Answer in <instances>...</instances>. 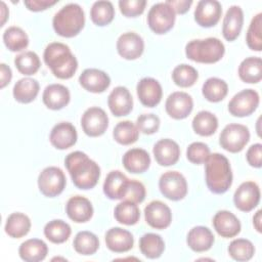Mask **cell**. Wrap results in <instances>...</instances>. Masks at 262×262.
I'll list each match as a JSON object with an SVG mask.
<instances>
[{
	"mask_svg": "<svg viewBox=\"0 0 262 262\" xmlns=\"http://www.w3.org/2000/svg\"><path fill=\"white\" fill-rule=\"evenodd\" d=\"M81 126L85 134L90 137H97L106 131L108 127V117L102 108L91 106L82 115Z\"/></svg>",
	"mask_w": 262,
	"mask_h": 262,
	"instance_id": "cell-11",
	"label": "cell"
},
{
	"mask_svg": "<svg viewBox=\"0 0 262 262\" xmlns=\"http://www.w3.org/2000/svg\"><path fill=\"white\" fill-rule=\"evenodd\" d=\"M14 64L20 74L31 76L37 73L41 66V61L38 54L34 51H25L15 56Z\"/></svg>",
	"mask_w": 262,
	"mask_h": 262,
	"instance_id": "cell-43",
	"label": "cell"
},
{
	"mask_svg": "<svg viewBox=\"0 0 262 262\" xmlns=\"http://www.w3.org/2000/svg\"><path fill=\"white\" fill-rule=\"evenodd\" d=\"M129 180L121 171H111L103 182L104 194L111 200H123Z\"/></svg>",
	"mask_w": 262,
	"mask_h": 262,
	"instance_id": "cell-28",
	"label": "cell"
},
{
	"mask_svg": "<svg viewBox=\"0 0 262 262\" xmlns=\"http://www.w3.org/2000/svg\"><path fill=\"white\" fill-rule=\"evenodd\" d=\"M260 97L254 89H244L237 92L228 102V111L234 117H247L253 114L259 105Z\"/></svg>",
	"mask_w": 262,
	"mask_h": 262,
	"instance_id": "cell-10",
	"label": "cell"
},
{
	"mask_svg": "<svg viewBox=\"0 0 262 262\" xmlns=\"http://www.w3.org/2000/svg\"><path fill=\"white\" fill-rule=\"evenodd\" d=\"M115 16L114 5L111 1H96L90 9L91 20L99 27H103L112 23Z\"/></svg>",
	"mask_w": 262,
	"mask_h": 262,
	"instance_id": "cell-41",
	"label": "cell"
},
{
	"mask_svg": "<svg viewBox=\"0 0 262 262\" xmlns=\"http://www.w3.org/2000/svg\"><path fill=\"white\" fill-rule=\"evenodd\" d=\"M107 105L114 116H127L133 107V98L130 91L124 86H117L107 97Z\"/></svg>",
	"mask_w": 262,
	"mask_h": 262,
	"instance_id": "cell-18",
	"label": "cell"
},
{
	"mask_svg": "<svg viewBox=\"0 0 262 262\" xmlns=\"http://www.w3.org/2000/svg\"><path fill=\"white\" fill-rule=\"evenodd\" d=\"M5 232L13 238H20L28 234L31 229V220L30 218L19 212L12 213L8 216L5 223Z\"/></svg>",
	"mask_w": 262,
	"mask_h": 262,
	"instance_id": "cell-33",
	"label": "cell"
},
{
	"mask_svg": "<svg viewBox=\"0 0 262 262\" xmlns=\"http://www.w3.org/2000/svg\"><path fill=\"white\" fill-rule=\"evenodd\" d=\"M64 166L76 187L90 189L97 184L100 168L85 152L80 150L70 152L64 159Z\"/></svg>",
	"mask_w": 262,
	"mask_h": 262,
	"instance_id": "cell-1",
	"label": "cell"
},
{
	"mask_svg": "<svg viewBox=\"0 0 262 262\" xmlns=\"http://www.w3.org/2000/svg\"><path fill=\"white\" fill-rule=\"evenodd\" d=\"M228 253L236 261H249L255 254V247L249 239L235 238L229 244Z\"/></svg>",
	"mask_w": 262,
	"mask_h": 262,
	"instance_id": "cell-45",
	"label": "cell"
},
{
	"mask_svg": "<svg viewBox=\"0 0 262 262\" xmlns=\"http://www.w3.org/2000/svg\"><path fill=\"white\" fill-rule=\"evenodd\" d=\"M238 76L245 83H258L262 79V60L258 56L245 58L238 67Z\"/></svg>",
	"mask_w": 262,
	"mask_h": 262,
	"instance_id": "cell-32",
	"label": "cell"
},
{
	"mask_svg": "<svg viewBox=\"0 0 262 262\" xmlns=\"http://www.w3.org/2000/svg\"><path fill=\"white\" fill-rule=\"evenodd\" d=\"M11 78H12L11 69L5 63H1L0 64V87L4 88L7 84H9V82L11 81Z\"/></svg>",
	"mask_w": 262,
	"mask_h": 262,
	"instance_id": "cell-54",
	"label": "cell"
},
{
	"mask_svg": "<svg viewBox=\"0 0 262 262\" xmlns=\"http://www.w3.org/2000/svg\"><path fill=\"white\" fill-rule=\"evenodd\" d=\"M44 61L58 79H70L78 69V60L70 47L60 42L49 43L44 50Z\"/></svg>",
	"mask_w": 262,
	"mask_h": 262,
	"instance_id": "cell-2",
	"label": "cell"
},
{
	"mask_svg": "<svg viewBox=\"0 0 262 262\" xmlns=\"http://www.w3.org/2000/svg\"><path fill=\"white\" fill-rule=\"evenodd\" d=\"M67 215L71 220L77 223H84L91 219L93 207L91 202L82 195H74L69 199L66 205Z\"/></svg>",
	"mask_w": 262,
	"mask_h": 262,
	"instance_id": "cell-22",
	"label": "cell"
},
{
	"mask_svg": "<svg viewBox=\"0 0 262 262\" xmlns=\"http://www.w3.org/2000/svg\"><path fill=\"white\" fill-rule=\"evenodd\" d=\"M154 157L161 166H171L178 162L180 157V147L172 139L164 138L154 145Z\"/></svg>",
	"mask_w": 262,
	"mask_h": 262,
	"instance_id": "cell-23",
	"label": "cell"
},
{
	"mask_svg": "<svg viewBox=\"0 0 262 262\" xmlns=\"http://www.w3.org/2000/svg\"><path fill=\"white\" fill-rule=\"evenodd\" d=\"M73 246L75 251L81 255H93L99 248V239L93 232L84 230L76 234Z\"/></svg>",
	"mask_w": 262,
	"mask_h": 262,
	"instance_id": "cell-40",
	"label": "cell"
},
{
	"mask_svg": "<svg viewBox=\"0 0 262 262\" xmlns=\"http://www.w3.org/2000/svg\"><path fill=\"white\" fill-rule=\"evenodd\" d=\"M123 165L130 173H143L150 165V157L143 148H131L123 156Z\"/></svg>",
	"mask_w": 262,
	"mask_h": 262,
	"instance_id": "cell-27",
	"label": "cell"
},
{
	"mask_svg": "<svg viewBox=\"0 0 262 262\" xmlns=\"http://www.w3.org/2000/svg\"><path fill=\"white\" fill-rule=\"evenodd\" d=\"M250 140V131L242 124H228L220 133L219 143L222 148L230 152H238L244 149Z\"/></svg>",
	"mask_w": 262,
	"mask_h": 262,
	"instance_id": "cell-7",
	"label": "cell"
},
{
	"mask_svg": "<svg viewBox=\"0 0 262 262\" xmlns=\"http://www.w3.org/2000/svg\"><path fill=\"white\" fill-rule=\"evenodd\" d=\"M39 190L48 198L60 194L66 187V176L58 167L50 166L42 170L38 176Z\"/></svg>",
	"mask_w": 262,
	"mask_h": 262,
	"instance_id": "cell-8",
	"label": "cell"
},
{
	"mask_svg": "<svg viewBox=\"0 0 262 262\" xmlns=\"http://www.w3.org/2000/svg\"><path fill=\"white\" fill-rule=\"evenodd\" d=\"M244 12L237 5L230 6L223 18L222 34L227 41L235 40L243 28Z\"/></svg>",
	"mask_w": 262,
	"mask_h": 262,
	"instance_id": "cell-26",
	"label": "cell"
},
{
	"mask_svg": "<svg viewBox=\"0 0 262 262\" xmlns=\"http://www.w3.org/2000/svg\"><path fill=\"white\" fill-rule=\"evenodd\" d=\"M57 3V0H25L24 4L31 11H41Z\"/></svg>",
	"mask_w": 262,
	"mask_h": 262,
	"instance_id": "cell-52",
	"label": "cell"
},
{
	"mask_svg": "<svg viewBox=\"0 0 262 262\" xmlns=\"http://www.w3.org/2000/svg\"><path fill=\"white\" fill-rule=\"evenodd\" d=\"M81 86L89 92L101 93L106 90L111 84L108 75L98 69H86L79 77Z\"/></svg>",
	"mask_w": 262,
	"mask_h": 262,
	"instance_id": "cell-21",
	"label": "cell"
},
{
	"mask_svg": "<svg viewBox=\"0 0 262 262\" xmlns=\"http://www.w3.org/2000/svg\"><path fill=\"white\" fill-rule=\"evenodd\" d=\"M213 226L216 232L222 237L229 238L237 235L242 225L237 217L226 210L218 211L213 217Z\"/></svg>",
	"mask_w": 262,
	"mask_h": 262,
	"instance_id": "cell-19",
	"label": "cell"
},
{
	"mask_svg": "<svg viewBox=\"0 0 262 262\" xmlns=\"http://www.w3.org/2000/svg\"><path fill=\"white\" fill-rule=\"evenodd\" d=\"M3 41L5 46L12 52L20 51L29 45V37L27 33L19 27H9L3 33Z\"/></svg>",
	"mask_w": 262,
	"mask_h": 262,
	"instance_id": "cell-39",
	"label": "cell"
},
{
	"mask_svg": "<svg viewBox=\"0 0 262 262\" xmlns=\"http://www.w3.org/2000/svg\"><path fill=\"white\" fill-rule=\"evenodd\" d=\"M246 159L250 166L255 168H260L262 166V144L261 143L252 144L247 150Z\"/></svg>",
	"mask_w": 262,
	"mask_h": 262,
	"instance_id": "cell-51",
	"label": "cell"
},
{
	"mask_svg": "<svg viewBox=\"0 0 262 262\" xmlns=\"http://www.w3.org/2000/svg\"><path fill=\"white\" fill-rule=\"evenodd\" d=\"M192 128L201 136H210L218 128V119L211 112L201 111L193 117Z\"/></svg>",
	"mask_w": 262,
	"mask_h": 262,
	"instance_id": "cell-34",
	"label": "cell"
},
{
	"mask_svg": "<svg viewBox=\"0 0 262 262\" xmlns=\"http://www.w3.org/2000/svg\"><path fill=\"white\" fill-rule=\"evenodd\" d=\"M77 137V130L72 123L60 122L52 128L49 139L55 148L67 149L76 143Z\"/></svg>",
	"mask_w": 262,
	"mask_h": 262,
	"instance_id": "cell-20",
	"label": "cell"
},
{
	"mask_svg": "<svg viewBox=\"0 0 262 262\" xmlns=\"http://www.w3.org/2000/svg\"><path fill=\"white\" fill-rule=\"evenodd\" d=\"M71 99L69 89L61 84H50L45 87L42 100L44 104L53 111L61 110L64 107Z\"/></svg>",
	"mask_w": 262,
	"mask_h": 262,
	"instance_id": "cell-25",
	"label": "cell"
},
{
	"mask_svg": "<svg viewBox=\"0 0 262 262\" xmlns=\"http://www.w3.org/2000/svg\"><path fill=\"white\" fill-rule=\"evenodd\" d=\"M199 78L198 71L186 63L178 64L174 68L172 72V79L173 82L182 88H187L192 86Z\"/></svg>",
	"mask_w": 262,
	"mask_h": 262,
	"instance_id": "cell-44",
	"label": "cell"
},
{
	"mask_svg": "<svg viewBox=\"0 0 262 262\" xmlns=\"http://www.w3.org/2000/svg\"><path fill=\"white\" fill-rule=\"evenodd\" d=\"M193 100L191 96L183 91H176L171 93L166 99L165 108L167 114L175 119H185L192 111Z\"/></svg>",
	"mask_w": 262,
	"mask_h": 262,
	"instance_id": "cell-13",
	"label": "cell"
},
{
	"mask_svg": "<svg viewBox=\"0 0 262 262\" xmlns=\"http://www.w3.org/2000/svg\"><path fill=\"white\" fill-rule=\"evenodd\" d=\"M113 136L118 143L129 145L138 139L139 130L137 129V126L131 121H122L115 126Z\"/></svg>",
	"mask_w": 262,
	"mask_h": 262,
	"instance_id": "cell-42",
	"label": "cell"
},
{
	"mask_svg": "<svg viewBox=\"0 0 262 262\" xmlns=\"http://www.w3.org/2000/svg\"><path fill=\"white\" fill-rule=\"evenodd\" d=\"M215 241L213 232L205 226H195L187 234V246L194 252H206L213 246Z\"/></svg>",
	"mask_w": 262,
	"mask_h": 262,
	"instance_id": "cell-29",
	"label": "cell"
},
{
	"mask_svg": "<svg viewBox=\"0 0 262 262\" xmlns=\"http://www.w3.org/2000/svg\"><path fill=\"white\" fill-rule=\"evenodd\" d=\"M48 253L47 245L39 238H30L21 243L18 249L19 257L26 262H39L45 259Z\"/></svg>",
	"mask_w": 262,
	"mask_h": 262,
	"instance_id": "cell-30",
	"label": "cell"
},
{
	"mask_svg": "<svg viewBox=\"0 0 262 262\" xmlns=\"http://www.w3.org/2000/svg\"><path fill=\"white\" fill-rule=\"evenodd\" d=\"M260 188L254 181L243 182L233 194L235 207L243 212H250L256 208L260 202Z\"/></svg>",
	"mask_w": 262,
	"mask_h": 262,
	"instance_id": "cell-12",
	"label": "cell"
},
{
	"mask_svg": "<svg viewBox=\"0 0 262 262\" xmlns=\"http://www.w3.org/2000/svg\"><path fill=\"white\" fill-rule=\"evenodd\" d=\"M146 223L156 229L167 228L172 221L170 208L161 201H152L144 208Z\"/></svg>",
	"mask_w": 262,
	"mask_h": 262,
	"instance_id": "cell-15",
	"label": "cell"
},
{
	"mask_svg": "<svg viewBox=\"0 0 262 262\" xmlns=\"http://www.w3.org/2000/svg\"><path fill=\"white\" fill-rule=\"evenodd\" d=\"M228 92L227 83L219 78L211 77L205 81L202 87L204 97L211 102H218L224 99Z\"/></svg>",
	"mask_w": 262,
	"mask_h": 262,
	"instance_id": "cell-36",
	"label": "cell"
},
{
	"mask_svg": "<svg viewBox=\"0 0 262 262\" xmlns=\"http://www.w3.org/2000/svg\"><path fill=\"white\" fill-rule=\"evenodd\" d=\"M39 82L33 78L19 79L13 86V97L20 103L32 102L38 95Z\"/></svg>",
	"mask_w": 262,
	"mask_h": 262,
	"instance_id": "cell-31",
	"label": "cell"
},
{
	"mask_svg": "<svg viewBox=\"0 0 262 262\" xmlns=\"http://www.w3.org/2000/svg\"><path fill=\"white\" fill-rule=\"evenodd\" d=\"M145 199V187L137 180H129L123 200L140 204Z\"/></svg>",
	"mask_w": 262,
	"mask_h": 262,
	"instance_id": "cell-49",
	"label": "cell"
},
{
	"mask_svg": "<svg viewBox=\"0 0 262 262\" xmlns=\"http://www.w3.org/2000/svg\"><path fill=\"white\" fill-rule=\"evenodd\" d=\"M247 45L254 51L262 50V13L256 14L248 28L246 36Z\"/></svg>",
	"mask_w": 262,
	"mask_h": 262,
	"instance_id": "cell-46",
	"label": "cell"
},
{
	"mask_svg": "<svg viewBox=\"0 0 262 262\" xmlns=\"http://www.w3.org/2000/svg\"><path fill=\"white\" fill-rule=\"evenodd\" d=\"M146 5L145 0H120L119 8L123 15L127 17H135L144 11Z\"/></svg>",
	"mask_w": 262,
	"mask_h": 262,
	"instance_id": "cell-50",
	"label": "cell"
},
{
	"mask_svg": "<svg viewBox=\"0 0 262 262\" xmlns=\"http://www.w3.org/2000/svg\"><path fill=\"white\" fill-rule=\"evenodd\" d=\"M85 25L83 8L77 3L62 6L53 16L52 26L55 33L61 37L72 38L77 36Z\"/></svg>",
	"mask_w": 262,
	"mask_h": 262,
	"instance_id": "cell-4",
	"label": "cell"
},
{
	"mask_svg": "<svg viewBox=\"0 0 262 262\" xmlns=\"http://www.w3.org/2000/svg\"><path fill=\"white\" fill-rule=\"evenodd\" d=\"M261 213H262V211L258 210L256 212V214L254 215V217H253V224H254V226H255V228L258 232L262 231V229H261V220H262Z\"/></svg>",
	"mask_w": 262,
	"mask_h": 262,
	"instance_id": "cell-55",
	"label": "cell"
},
{
	"mask_svg": "<svg viewBox=\"0 0 262 262\" xmlns=\"http://www.w3.org/2000/svg\"><path fill=\"white\" fill-rule=\"evenodd\" d=\"M175 11L167 2L154 4L147 13V25L156 34H165L175 23Z\"/></svg>",
	"mask_w": 262,
	"mask_h": 262,
	"instance_id": "cell-6",
	"label": "cell"
},
{
	"mask_svg": "<svg viewBox=\"0 0 262 262\" xmlns=\"http://www.w3.org/2000/svg\"><path fill=\"white\" fill-rule=\"evenodd\" d=\"M8 13H9V12H8V9H7L6 5H5V3H4L3 1H1V16H2L1 26H4L5 20H6L7 16H8Z\"/></svg>",
	"mask_w": 262,
	"mask_h": 262,
	"instance_id": "cell-56",
	"label": "cell"
},
{
	"mask_svg": "<svg viewBox=\"0 0 262 262\" xmlns=\"http://www.w3.org/2000/svg\"><path fill=\"white\" fill-rule=\"evenodd\" d=\"M114 216L122 224L134 225L139 221L140 211L137 204L130 201H123L116 206Z\"/></svg>",
	"mask_w": 262,
	"mask_h": 262,
	"instance_id": "cell-38",
	"label": "cell"
},
{
	"mask_svg": "<svg viewBox=\"0 0 262 262\" xmlns=\"http://www.w3.org/2000/svg\"><path fill=\"white\" fill-rule=\"evenodd\" d=\"M206 183L213 193H224L232 184V172L228 159L221 154L214 152L205 163Z\"/></svg>",
	"mask_w": 262,
	"mask_h": 262,
	"instance_id": "cell-3",
	"label": "cell"
},
{
	"mask_svg": "<svg viewBox=\"0 0 262 262\" xmlns=\"http://www.w3.org/2000/svg\"><path fill=\"white\" fill-rule=\"evenodd\" d=\"M139 249L140 252L149 259L159 258L164 250L165 243L161 235L157 233H145L139 239Z\"/></svg>",
	"mask_w": 262,
	"mask_h": 262,
	"instance_id": "cell-35",
	"label": "cell"
},
{
	"mask_svg": "<svg viewBox=\"0 0 262 262\" xmlns=\"http://www.w3.org/2000/svg\"><path fill=\"white\" fill-rule=\"evenodd\" d=\"M210 148L209 146L204 142H192L188 145L186 149V157L189 162L192 164H204L208 160L210 156Z\"/></svg>",
	"mask_w": 262,
	"mask_h": 262,
	"instance_id": "cell-47",
	"label": "cell"
},
{
	"mask_svg": "<svg viewBox=\"0 0 262 262\" xmlns=\"http://www.w3.org/2000/svg\"><path fill=\"white\" fill-rule=\"evenodd\" d=\"M71 233V226L60 219L51 220L44 226V235L53 244L64 243L69 239Z\"/></svg>",
	"mask_w": 262,
	"mask_h": 262,
	"instance_id": "cell-37",
	"label": "cell"
},
{
	"mask_svg": "<svg viewBox=\"0 0 262 262\" xmlns=\"http://www.w3.org/2000/svg\"><path fill=\"white\" fill-rule=\"evenodd\" d=\"M136 91L140 102L147 107L158 105L163 95L161 84L158 80L150 77L142 78L137 84Z\"/></svg>",
	"mask_w": 262,
	"mask_h": 262,
	"instance_id": "cell-17",
	"label": "cell"
},
{
	"mask_svg": "<svg viewBox=\"0 0 262 262\" xmlns=\"http://www.w3.org/2000/svg\"><path fill=\"white\" fill-rule=\"evenodd\" d=\"M159 188L165 198L180 201L187 193V182L180 172L168 171L160 177Z\"/></svg>",
	"mask_w": 262,
	"mask_h": 262,
	"instance_id": "cell-9",
	"label": "cell"
},
{
	"mask_svg": "<svg viewBox=\"0 0 262 262\" xmlns=\"http://www.w3.org/2000/svg\"><path fill=\"white\" fill-rule=\"evenodd\" d=\"M225 52L224 44L215 37L194 39L185 46L187 58L201 63H214L219 61Z\"/></svg>",
	"mask_w": 262,
	"mask_h": 262,
	"instance_id": "cell-5",
	"label": "cell"
},
{
	"mask_svg": "<svg viewBox=\"0 0 262 262\" xmlns=\"http://www.w3.org/2000/svg\"><path fill=\"white\" fill-rule=\"evenodd\" d=\"M175 11V13L183 14L188 11L190 5L192 4L191 0H167L166 1Z\"/></svg>",
	"mask_w": 262,
	"mask_h": 262,
	"instance_id": "cell-53",
	"label": "cell"
},
{
	"mask_svg": "<svg viewBox=\"0 0 262 262\" xmlns=\"http://www.w3.org/2000/svg\"><path fill=\"white\" fill-rule=\"evenodd\" d=\"M160 119L155 114H142L137 118V129L144 134H152L160 128Z\"/></svg>",
	"mask_w": 262,
	"mask_h": 262,
	"instance_id": "cell-48",
	"label": "cell"
},
{
	"mask_svg": "<svg viewBox=\"0 0 262 262\" xmlns=\"http://www.w3.org/2000/svg\"><path fill=\"white\" fill-rule=\"evenodd\" d=\"M105 244L112 252L124 253L133 248L134 238L130 231L121 227H113L105 233Z\"/></svg>",
	"mask_w": 262,
	"mask_h": 262,
	"instance_id": "cell-24",
	"label": "cell"
},
{
	"mask_svg": "<svg viewBox=\"0 0 262 262\" xmlns=\"http://www.w3.org/2000/svg\"><path fill=\"white\" fill-rule=\"evenodd\" d=\"M117 50L125 59H136L144 50L143 39L134 32L123 33L117 40Z\"/></svg>",
	"mask_w": 262,
	"mask_h": 262,
	"instance_id": "cell-16",
	"label": "cell"
},
{
	"mask_svg": "<svg viewBox=\"0 0 262 262\" xmlns=\"http://www.w3.org/2000/svg\"><path fill=\"white\" fill-rule=\"evenodd\" d=\"M222 7L217 0H201L194 9V20L204 28L214 27L220 19Z\"/></svg>",
	"mask_w": 262,
	"mask_h": 262,
	"instance_id": "cell-14",
	"label": "cell"
}]
</instances>
